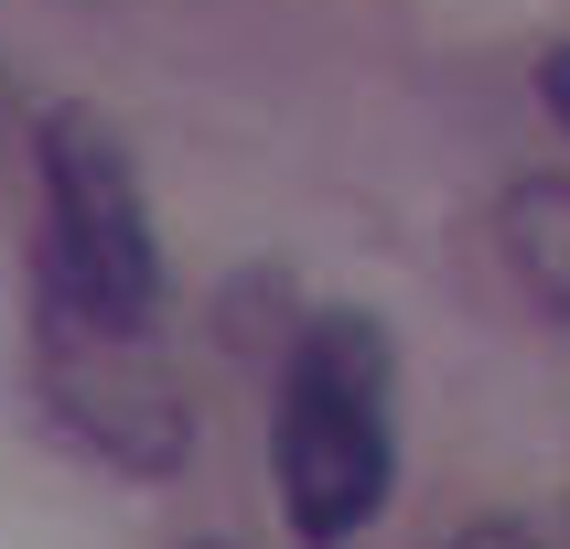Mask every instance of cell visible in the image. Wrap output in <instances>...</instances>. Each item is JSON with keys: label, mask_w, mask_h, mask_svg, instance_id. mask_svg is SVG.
Listing matches in <instances>:
<instances>
[{"label": "cell", "mask_w": 570, "mask_h": 549, "mask_svg": "<svg viewBox=\"0 0 570 549\" xmlns=\"http://www.w3.org/2000/svg\"><path fill=\"white\" fill-rule=\"evenodd\" d=\"M269 484L302 549H345L399 484V345L377 313H313L269 410Z\"/></svg>", "instance_id": "cell-1"}, {"label": "cell", "mask_w": 570, "mask_h": 549, "mask_svg": "<svg viewBox=\"0 0 570 549\" xmlns=\"http://www.w3.org/2000/svg\"><path fill=\"white\" fill-rule=\"evenodd\" d=\"M32 291H55L97 323L161 334V237L140 205V161L97 108L43 119V269H32Z\"/></svg>", "instance_id": "cell-2"}, {"label": "cell", "mask_w": 570, "mask_h": 549, "mask_svg": "<svg viewBox=\"0 0 570 549\" xmlns=\"http://www.w3.org/2000/svg\"><path fill=\"white\" fill-rule=\"evenodd\" d=\"M32 388L76 452H97L108 474H184L194 452V399L173 378L161 334L140 323H97L55 291H32Z\"/></svg>", "instance_id": "cell-3"}, {"label": "cell", "mask_w": 570, "mask_h": 549, "mask_svg": "<svg viewBox=\"0 0 570 549\" xmlns=\"http://www.w3.org/2000/svg\"><path fill=\"white\" fill-rule=\"evenodd\" d=\"M495 258H507V281L570 334V184H549V173L507 184V205H495Z\"/></svg>", "instance_id": "cell-4"}, {"label": "cell", "mask_w": 570, "mask_h": 549, "mask_svg": "<svg viewBox=\"0 0 570 549\" xmlns=\"http://www.w3.org/2000/svg\"><path fill=\"white\" fill-rule=\"evenodd\" d=\"M539 97H549V119L570 129V43H549V55H539Z\"/></svg>", "instance_id": "cell-5"}, {"label": "cell", "mask_w": 570, "mask_h": 549, "mask_svg": "<svg viewBox=\"0 0 570 549\" xmlns=\"http://www.w3.org/2000/svg\"><path fill=\"white\" fill-rule=\"evenodd\" d=\"M194 549H237V539H194Z\"/></svg>", "instance_id": "cell-6"}]
</instances>
